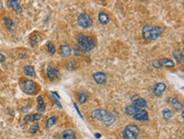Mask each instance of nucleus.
I'll return each mask as SVG.
<instances>
[{
	"instance_id": "nucleus-1",
	"label": "nucleus",
	"mask_w": 184,
	"mask_h": 139,
	"mask_svg": "<svg viewBox=\"0 0 184 139\" xmlns=\"http://www.w3.org/2000/svg\"><path fill=\"white\" fill-rule=\"evenodd\" d=\"M92 117L104 123L105 126H111L116 122V117L113 114L103 109H95L91 114Z\"/></svg>"
},
{
	"instance_id": "nucleus-2",
	"label": "nucleus",
	"mask_w": 184,
	"mask_h": 139,
	"mask_svg": "<svg viewBox=\"0 0 184 139\" xmlns=\"http://www.w3.org/2000/svg\"><path fill=\"white\" fill-rule=\"evenodd\" d=\"M163 32V29L159 26H152L147 25L143 28V36L145 40L154 41L159 38Z\"/></svg>"
},
{
	"instance_id": "nucleus-3",
	"label": "nucleus",
	"mask_w": 184,
	"mask_h": 139,
	"mask_svg": "<svg viewBox=\"0 0 184 139\" xmlns=\"http://www.w3.org/2000/svg\"><path fill=\"white\" fill-rule=\"evenodd\" d=\"M77 40H78V45L83 51H90L94 48V42L92 37H90L88 36L81 34L78 36Z\"/></svg>"
},
{
	"instance_id": "nucleus-4",
	"label": "nucleus",
	"mask_w": 184,
	"mask_h": 139,
	"mask_svg": "<svg viewBox=\"0 0 184 139\" xmlns=\"http://www.w3.org/2000/svg\"><path fill=\"white\" fill-rule=\"evenodd\" d=\"M122 135L124 139H137L139 135V128L135 125H128L125 127Z\"/></svg>"
},
{
	"instance_id": "nucleus-5",
	"label": "nucleus",
	"mask_w": 184,
	"mask_h": 139,
	"mask_svg": "<svg viewBox=\"0 0 184 139\" xmlns=\"http://www.w3.org/2000/svg\"><path fill=\"white\" fill-rule=\"evenodd\" d=\"M77 24L81 28L87 29L93 25V20L87 14L82 13L77 18Z\"/></svg>"
},
{
	"instance_id": "nucleus-6",
	"label": "nucleus",
	"mask_w": 184,
	"mask_h": 139,
	"mask_svg": "<svg viewBox=\"0 0 184 139\" xmlns=\"http://www.w3.org/2000/svg\"><path fill=\"white\" fill-rule=\"evenodd\" d=\"M21 89L27 94H32L37 89V84L32 80H25L21 84Z\"/></svg>"
},
{
	"instance_id": "nucleus-7",
	"label": "nucleus",
	"mask_w": 184,
	"mask_h": 139,
	"mask_svg": "<svg viewBox=\"0 0 184 139\" xmlns=\"http://www.w3.org/2000/svg\"><path fill=\"white\" fill-rule=\"evenodd\" d=\"M47 75L50 81H54L60 78V71L56 67L48 66L47 68Z\"/></svg>"
},
{
	"instance_id": "nucleus-8",
	"label": "nucleus",
	"mask_w": 184,
	"mask_h": 139,
	"mask_svg": "<svg viewBox=\"0 0 184 139\" xmlns=\"http://www.w3.org/2000/svg\"><path fill=\"white\" fill-rule=\"evenodd\" d=\"M137 121H142V122H147L149 121V115L145 110L142 109L137 110L136 113L133 115V116Z\"/></svg>"
},
{
	"instance_id": "nucleus-9",
	"label": "nucleus",
	"mask_w": 184,
	"mask_h": 139,
	"mask_svg": "<svg viewBox=\"0 0 184 139\" xmlns=\"http://www.w3.org/2000/svg\"><path fill=\"white\" fill-rule=\"evenodd\" d=\"M132 105L137 110H142L143 108H144V107L147 106V101H146L143 98L137 97V99L133 100Z\"/></svg>"
},
{
	"instance_id": "nucleus-10",
	"label": "nucleus",
	"mask_w": 184,
	"mask_h": 139,
	"mask_svg": "<svg viewBox=\"0 0 184 139\" xmlns=\"http://www.w3.org/2000/svg\"><path fill=\"white\" fill-rule=\"evenodd\" d=\"M166 89V84H163V83H157V84H154L153 91H154V94L156 96H160Z\"/></svg>"
},
{
	"instance_id": "nucleus-11",
	"label": "nucleus",
	"mask_w": 184,
	"mask_h": 139,
	"mask_svg": "<svg viewBox=\"0 0 184 139\" xmlns=\"http://www.w3.org/2000/svg\"><path fill=\"white\" fill-rule=\"evenodd\" d=\"M93 78L95 80V82L99 84H104L106 82V75L104 73L98 72L93 74Z\"/></svg>"
},
{
	"instance_id": "nucleus-12",
	"label": "nucleus",
	"mask_w": 184,
	"mask_h": 139,
	"mask_svg": "<svg viewBox=\"0 0 184 139\" xmlns=\"http://www.w3.org/2000/svg\"><path fill=\"white\" fill-rule=\"evenodd\" d=\"M60 139H77V137H76V133L74 132V131L68 129L62 132Z\"/></svg>"
},
{
	"instance_id": "nucleus-13",
	"label": "nucleus",
	"mask_w": 184,
	"mask_h": 139,
	"mask_svg": "<svg viewBox=\"0 0 184 139\" xmlns=\"http://www.w3.org/2000/svg\"><path fill=\"white\" fill-rule=\"evenodd\" d=\"M4 22H5V26L7 27V29L10 30V31H14L16 29V25L11 19H9L8 17H5L4 19Z\"/></svg>"
},
{
	"instance_id": "nucleus-14",
	"label": "nucleus",
	"mask_w": 184,
	"mask_h": 139,
	"mask_svg": "<svg viewBox=\"0 0 184 139\" xmlns=\"http://www.w3.org/2000/svg\"><path fill=\"white\" fill-rule=\"evenodd\" d=\"M60 52H61V56L64 57H68L71 54V50L70 48V46L67 45H62L60 46Z\"/></svg>"
},
{
	"instance_id": "nucleus-15",
	"label": "nucleus",
	"mask_w": 184,
	"mask_h": 139,
	"mask_svg": "<svg viewBox=\"0 0 184 139\" xmlns=\"http://www.w3.org/2000/svg\"><path fill=\"white\" fill-rule=\"evenodd\" d=\"M8 4H9V6L12 8L17 14H21L22 12V8L21 7V5L19 4V2L15 1V0H12V1H9Z\"/></svg>"
},
{
	"instance_id": "nucleus-16",
	"label": "nucleus",
	"mask_w": 184,
	"mask_h": 139,
	"mask_svg": "<svg viewBox=\"0 0 184 139\" xmlns=\"http://www.w3.org/2000/svg\"><path fill=\"white\" fill-rule=\"evenodd\" d=\"M98 18H99V23L104 25H107L108 23H109V21H110V18L108 16V14L104 12L99 13V17H98Z\"/></svg>"
},
{
	"instance_id": "nucleus-17",
	"label": "nucleus",
	"mask_w": 184,
	"mask_h": 139,
	"mask_svg": "<svg viewBox=\"0 0 184 139\" xmlns=\"http://www.w3.org/2000/svg\"><path fill=\"white\" fill-rule=\"evenodd\" d=\"M173 57L177 63H182L183 61V54H182V51L179 49H175L173 51Z\"/></svg>"
},
{
	"instance_id": "nucleus-18",
	"label": "nucleus",
	"mask_w": 184,
	"mask_h": 139,
	"mask_svg": "<svg viewBox=\"0 0 184 139\" xmlns=\"http://www.w3.org/2000/svg\"><path fill=\"white\" fill-rule=\"evenodd\" d=\"M42 118V115L41 114H32V115H26V116H25V118H24V120L26 121V122H36V121H38V120H40Z\"/></svg>"
},
{
	"instance_id": "nucleus-19",
	"label": "nucleus",
	"mask_w": 184,
	"mask_h": 139,
	"mask_svg": "<svg viewBox=\"0 0 184 139\" xmlns=\"http://www.w3.org/2000/svg\"><path fill=\"white\" fill-rule=\"evenodd\" d=\"M171 105L174 107V109H175L176 110H177V111L182 110V108H183L182 104L180 102L179 100H178L177 98H176L175 97V98L171 99Z\"/></svg>"
},
{
	"instance_id": "nucleus-20",
	"label": "nucleus",
	"mask_w": 184,
	"mask_h": 139,
	"mask_svg": "<svg viewBox=\"0 0 184 139\" xmlns=\"http://www.w3.org/2000/svg\"><path fill=\"white\" fill-rule=\"evenodd\" d=\"M159 63L161 65V67H173L175 66V63L174 62L171 60V59H167V58H162L160 59L159 61Z\"/></svg>"
},
{
	"instance_id": "nucleus-21",
	"label": "nucleus",
	"mask_w": 184,
	"mask_h": 139,
	"mask_svg": "<svg viewBox=\"0 0 184 139\" xmlns=\"http://www.w3.org/2000/svg\"><path fill=\"white\" fill-rule=\"evenodd\" d=\"M24 73H26V75L29 76V77H35L36 76V72H35L34 67L32 66H26L24 67Z\"/></svg>"
},
{
	"instance_id": "nucleus-22",
	"label": "nucleus",
	"mask_w": 184,
	"mask_h": 139,
	"mask_svg": "<svg viewBox=\"0 0 184 139\" xmlns=\"http://www.w3.org/2000/svg\"><path fill=\"white\" fill-rule=\"evenodd\" d=\"M137 110H139L136 109L133 105H128V106H126V110H125L126 114L130 116H133V115L136 113Z\"/></svg>"
},
{
	"instance_id": "nucleus-23",
	"label": "nucleus",
	"mask_w": 184,
	"mask_h": 139,
	"mask_svg": "<svg viewBox=\"0 0 184 139\" xmlns=\"http://www.w3.org/2000/svg\"><path fill=\"white\" fill-rule=\"evenodd\" d=\"M30 40L31 46H35V45H37V44L38 43L39 40H40V36H39L38 35L35 34V35H32V36H31Z\"/></svg>"
},
{
	"instance_id": "nucleus-24",
	"label": "nucleus",
	"mask_w": 184,
	"mask_h": 139,
	"mask_svg": "<svg viewBox=\"0 0 184 139\" xmlns=\"http://www.w3.org/2000/svg\"><path fill=\"white\" fill-rule=\"evenodd\" d=\"M56 122H57V117H55V116H52V117H50L48 120L46 127H47V128H50V127H52V126L55 124Z\"/></svg>"
},
{
	"instance_id": "nucleus-25",
	"label": "nucleus",
	"mask_w": 184,
	"mask_h": 139,
	"mask_svg": "<svg viewBox=\"0 0 184 139\" xmlns=\"http://www.w3.org/2000/svg\"><path fill=\"white\" fill-rule=\"evenodd\" d=\"M162 115H163V117L165 118V119H170V118L172 117V116H173V114H172V111H171V110L169 109H166L162 111Z\"/></svg>"
},
{
	"instance_id": "nucleus-26",
	"label": "nucleus",
	"mask_w": 184,
	"mask_h": 139,
	"mask_svg": "<svg viewBox=\"0 0 184 139\" xmlns=\"http://www.w3.org/2000/svg\"><path fill=\"white\" fill-rule=\"evenodd\" d=\"M47 46H48V52L50 53L51 55L54 54L55 53V46H54V44L52 43V42H47Z\"/></svg>"
},
{
	"instance_id": "nucleus-27",
	"label": "nucleus",
	"mask_w": 184,
	"mask_h": 139,
	"mask_svg": "<svg viewBox=\"0 0 184 139\" xmlns=\"http://www.w3.org/2000/svg\"><path fill=\"white\" fill-rule=\"evenodd\" d=\"M87 100V94L84 92H80L79 93V102L80 104H83L85 103Z\"/></svg>"
},
{
	"instance_id": "nucleus-28",
	"label": "nucleus",
	"mask_w": 184,
	"mask_h": 139,
	"mask_svg": "<svg viewBox=\"0 0 184 139\" xmlns=\"http://www.w3.org/2000/svg\"><path fill=\"white\" fill-rule=\"evenodd\" d=\"M39 130V126L38 125H35V126H32L30 128V132L31 133H32V134H34V133H36Z\"/></svg>"
},
{
	"instance_id": "nucleus-29",
	"label": "nucleus",
	"mask_w": 184,
	"mask_h": 139,
	"mask_svg": "<svg viewBox=\"0 0 184 139\" xmlns=\"http://www.w3.org/2000/svg\"><path fill=\"white\" fill-rule=\"evenodd\" d=\"M37 101H38V106H42V105H44V101H43V99L41 96L38 97L37 99Z\"/></svg>"
},
{
	"instance_id": "nucleus-30",
	"label": "nucleus",
	"mask_w": 184,
	"mask_h": 139,
	"mask_svg": "<svg viewBox=\"0 0 184 139\" xmlns=\"http://www.w3.org/2000/svg\"><path fill=\"white\" fill-rule=\"evenodd\" d=\"M53 98H54V102L56 103V105H58V107H59L60 109H62V105L60 104V102L59 101V100H58L57 98H55L54 95H53Z\"/></svg>"
},
{
	"instance_id": "nucleus-31",
	"label": "nucleus",
	"mask_w": 184,
	"mask_h": 139,
	"mask_svg": "<svg viewBox=\"0 0 184 139\" xmlns=\"http://www.w3.org/2000/svg\"><path fill=\"white\" fill-rule=\"evenodd\" d=\"M153 66H154V67H156V68H160V67H161V65H160V63H159L158 60L154 61V63H153Z\"/></svg>"
},
{
	"instance_id": "nucleus-32",
	"label": "nucleus",
	"mask_w": 184,
	"mask_h": 139,
	"mask_svg": "<svg viewBox=\"0 0 184 139\" xmlns=\"http://www.w3.org/2000/svg\"><path fill=\"white\" fill-rule=\"evenodd\" d=\"M73 105H74V106H75V108H76V110H77V113H78V115L80 116V117L82 118V115H81V111H80V110H79V108H78V106H77V104H76V103H74Z\"/></svg>"
},
{
	"instance_id": "nucleus-33",
	"label": "nucleus",
	"mask_w": 184,
	"mask_h": 139,
	"mask_svg": "<svg viewBox=\"0 0 184 139\" xmlns=\"http://www.w3.org/2000/svg\"><path fill=\"white\" fill-rule=\"evenodd\" d=\"M44 110H45V105H42V106H38V110L39 112H43V111H44Z\"/></svg>"
},
{
	"instance_id": "nucleus-34",
	"label": "nucleus",
	"mask_w": 184,
	"mask_h": 139,
	"mask_svg": "<svg viewBox=\"0 0 184 139\" xmlns=\"http://www.w3.org/2000/svg\"><path fill=\"white\" fill-rule=\"evenodd\" d=\"M5 61V57L3 54H0V63H3Z\"/></svg>"
},
{
	"instance_id": "nucleus-35",
	"label": "nucleus",
	"mask_w": 184,
	"mask_h": 139,
	"mask_svg": "<svg viewBox=\"0 0 184 139\" xmlns=\"http://www.w3.org/2000/svg\"><path fill=\"white\" fill-rule=\"evenodd\" d=\"M74 52H75V55H76V56H79V55H80V51L78 50L77 48H75V49H74Z\"/></svg>"
},
{
	"instance_id": "nucleus-36",
	"label": "nucleus",
	"mask_w": 184,
	"mask_h": 139,
	"mask_svg": "<svg viewBox=\"0 0 184 139\" xmlns=\"http://www.w3.org/2000/svg\"><path fill=\"white\" fill-rule=\"evenodd\" d=\"M95 137H96L97 138H100V137H101V135L99 134V133H96V134H95Z\"/></svg>"
},
{
	"instance_id": "nucleus-37",
	"label": "nucleus",
	"mask_w": 184,
	"mask_h": 139,
	"mask_svg": "<svg viewBox=\"0 0 184 139\" xmlns=\"http://www.w3.org/2000/svg\"><path fill=\"white\" fill-rule=\"evenodd\" d=\"M0 8H2V3L0 2Z\"/></svg>"
},
{
	"instance_id": "nucleus-38",
	"label": "nucleus",
	"mask_w": 184,
	"mask_h": 139,
	"mask_svg": "<svg viewBox=\"0 0 184 139\" xmlns=\"http://www.w3.org/2000/svg\"><path fill=\"white\" fill-rule=\"evenodd\" d=\"M116 139H118V138H116Z\"/></svg>"
}]
</instances>
